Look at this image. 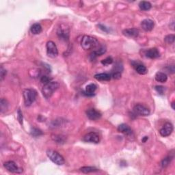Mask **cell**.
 Here are the masks:
<instances>
[{
  "label": "cell",
  "instance_id": "5b68a950",
  "mask_svg": "<svg viewBox=\"0 0 175 175\" xmlns=\"http://www.w3.org/2000/svg\"><path fill=\"white\" fill-rule=\"evenodd\" d=\"M46 49H47V54L49 57L54 58L57 57L58 55V50L56 46V43L53 41H48L46 45Z\"/></svg>",
  "mask_w": 175,
  "mask_h": 175
},
{
  "label": "cell",
  "instance_id": "52a82bcc",
  "mask_svg": "<svg viewBox=\"0 0 175 175\" xmlns=\"http://www.w3.org/2000/svg\"><path fill=\"white\" fill-rule=\"evenodd\" d=\"M83 141L85 142L98 144L100 141V137L97 133L90 132L84 135V137H83Z\"/></svg>",
  "mask_w": 175,
  "mask_h": 175
},
{
  "label": "cell",
  "instance_id": "ffe728a7",
  "mask_svg": "<svg viewBox=\"0 0 175 175\" xmlns=\"http://www.w3.org/2000/svg\"><path fill=\"white\" fill-rule=\"evenodd\" d=\"M151 7H152L151 4L149 2L142 1V2H140V4H139L140 9L143 11H149V10H151Z\"/></svg>",
  "mask_w": 175,
  "mask_h": 175
},
{
  "label": "cell",
  "instance_id": "277c9868",
  "mask_svg": "<svg viewBox=\"0 0 175 175\" xmlns=\"http://www.w3.org/2000/svg\"><path fill=\"white\" fill-rule=\"evenodd\" d=\"M23 95L24 98L25 105L26 107H29L36 100L37 93L33 89H25L23 92Z\"/></svg>",
  "mask_w": 175,
  "mask_h": 175
},
{
  "label": "cell",
  "instance_id": "9a60e30c",
  "mask_svg": "<svg viewBox=\"0 0 175 175\" xmlns=\"http://www.w3.org/2000/svg\"><path fill=\"white\" fill-rule=\"evenodd\" d=\"M145 56L150 59H156L160 56V53L157 48H151L148 49L145 52Z\"/></svg>",
  "mask_w": 175,
  "mask_h": 175
},
{
  "label": "cell",
  "instance_id": "6da1fadb",
  "mask_svg": "<svg viewBox=\"0 0 175 175\" xmlns=\"http://www.w3.org/2000/svg\"><path fill=\"white\" fill-rule=\"evenodd\" d=\"M58 88L59 83L57 82L51 81V82L44 84L43 88H42V94L46 99H48V98H51L54 92H56Z\"/></svg>",
  "mask_w": 175,
  "mask_h": 175
},
{
  "label": "cell",
  "instance_id": "3957f363",
  "mask_svg": "<svg viewBox=\"0 0 175 175\" xmlns=\"http://www.w3.org/2000/svg\"><path fill=\"white\" fill-rule=\"evenodd\" d=\"M47 155L54 164L58 166H62L65 164V159L58 152L53 151V150L49 149L47 151Z\"/></svg>",
  "mask_w": 175,
  "mask_h": 175
},
{
  "label": "cell",
  "instance_id": "e575fe53",
  "mask_svg": "<svg viewBox=\"0 0 175 175\" xmlns=\"http://www.w3.org/2000/svg\"><path fill=\"white\" fill-rule=\"evenodd\" d=\"M171 106H172V109H173V110L175 109V107H174V102H172V103Z\"/></svg>",
  "mask_w": 175,
  "mask_h": 175
},
{
  "label": "cell",
  "instance_id": "30bf717a",
  "mask_svg": "<svg viewBox=\"0 0 175 175\" xmlns=\"http://www.w3.org/2000/svg\"><path fill=\"white\" fill-rule=\"evenodd\" d=\"M172 131H173V125L170 122H166L159 130V134L162 137H167L169 136Z\"/></svg>",
  "mask_w": 175,
  "mask_h": 175
},
{
  "label": "cell",
  "instance_id": "5bb4252c",
  "mask_svg": "<svg viewBox=\"0 0 175 175\" xmlns=\"http://www.w3.org/2000/svg\"><path fill=\"white\" fill-rule=\"evenodd\" d=\"M155 26L154 21L151 19H146L141 22V27L144 31L151 32L152 30Z\"/></svg>",
  "mask_w": 175,
  "mask_h": 175
},
{
  "label": "cell",
  "instance_id": "9c48e42d",
  "mask_svg": "<svg viewBox=\"0 0 175 175\" xmlns=\"http://www.w3.org/2000/svg\"><path fill=\"white\" fill-rule=\"evenodd\" d=\"M57 34L60 39L64 41H68L69 38V29L66 26H60L57 31Z\"/></svg>",
  "mask_w": 175,
  "mask_h": 175
},
{
  "label": "cell",
  "instance_id": "8fae6325",
  "mask_svg": "<svg viewBox=\"0 0 175 175\" xmlns=\"http://www.w3.org/2000/svg\"><path fill=\"white\" fill-rule=\"evenodd\" d=\"M140 31L139 29L136 28H129V29H125L122 31V34L125 36L128 37V38H137L139 35Z\"/></svg>",
  "mask_w": 175,
  "mask_h": 175
},
{
  "label": "cell",
  "instance_id": "4dcf8cb0",
  "mask_svg": "<svg viewBox=\"0 0 175 175\" xmlns=\"http://www.w3.org/2000/svg\"><path fill=\"white\" fill-rule=\"evenodd\" d=\"M6 69H4V68L2 67H1V70H0V78H1V81H3L4 77H6Z\"/></svg>",
  "mask_w": 175,
  "mask_h": 175
},
{
  "label": "cell",
  "instance_id": "7402d4cb",
  "mask_svg": "<svg viewBox=\"0 0 175 175\" xmlns=\"http://www.w3.org/2000/svg\"><path fill=\"white\" fill-rule=\"evenodd\" d=\"M135 71L140 75H145L148 72L146 66L142 65H137L135 66Z\"/></svg>",
  "mask_w": 175,
  "mask_h": 175
},
{
  "label": "cell",
  "instance_id": "ac0fdd59",
  "mask_svg": "<svg viewBox=\"0 0 175 175\" xmlns=\"http://www.w3.org/2000/svg\"><path fill=\"white\" fill-rule=\"evenodd\" d=\"M155 79L157 82L160 83H165L167 82V77L166 73L162 72H157L155 74Z\"/></svg>",
  "mask_w": 175,
  "mask_h": 175
},
{
  "label": "cell",
  "instance_id": "4316f807",
  "mask_svg": "<svg viewBox=\"0 0 175 175\" xmlns=\"http://www.w3.org/2000/svg\"><path fill=\"white\" fill-rule=\"evenodd\" d=\"M175 39V36L174 34H170L165 37V41L166 42L167 44H172L174 43Z\"/></svg>",
  "mask_w": 175,
  "mask_h": 175
},
{
  "label": "cell",
  "instance_id": "f1b7e54d",
  "mask_svg": "<svg viewBox=\"0 0 175 175\" xmlns=\"http://www.w3.org/2000/svg\"><path fill=\"white\" fill-rule=\"evenodd\" d=\"M155 90L157 91V92H158L159 95H164V90H165V88L164 87H163V86H156L155 87Z\"/></svg>",
  "mask_w": 175,
  "mask_h": 175
},
{
  "label": "cell",
  "instance_id": "484cf974",
  "mask_svg": "<svg viewBox=\"0 0 175 175\" xmlns=\"http://www.w3.org/2000/svg\"><path fill=\"white\" fill-rule=\"evenodd\" d=\"M172 159V157L170 156H168L166 157V158H164L163 160H162L161 161V166L162 167H166L170 163L171 160Z\"/></svg>",
  "mask_w": 175,
  "mask_h": 175
},
{
  "label": "cell",
  "instance_id": "cb8c5ba5",
  "mask_svg": "<svg viewBox=\"0 0 175 175\" xmlns=\"http://www.w3.org/2000/svg\"><path fill=\"white\" fill-rule=\"evenodd\" d=\"M8 102L6 99L4 98H2L1 101H0V109H1V113H4V112H6L8 109Z\"/></svg>",
  "mask_w": 175,
  "mask_h": 175
},
{
  "label": "cell",
  "instance_id": "836d02e7",
  "mask_svg": "<svg viewBox=\"0 0 175 175\" xmlns=\"http://www.w3.org/2000/svg\"><path fill=\"white\" fill-rule=\"evenodd\" d=\"M148 139H149V137H148L147 136H145V137H144V138L142 139V142H144H144H146V140H147Z\"/></svg>",
  "mask_w": 175,
  "mask_h": 175
},
{
  "label": "cell",
  "instance_id": "d4e9b609",
  "mask_svg": "<svg viewBox=\"0 0 175 175\" xmlns=\"http://www.w3.org/2000/svg\"><path fill=\"white\" fill-rule=\"evenodd\" d=\"M31 134L34 137H38L43 135V132L41 131V130L37 129V128H32Z\"/></svg>",
  "mask_w": 175,
  "mask_h": 175
},
{
  "label": "cell",
  "instance_id": "2e32d148",
  "mask_svg": "<svg viewBox=\"0 0 175 175\" xmlns=\"http://www.w3.org/2000/svg\"><path fill=\"white\" fill-rule=\"evenodd\" d=\"M106 52V47L105 46H101L98 48L97 50L94 51L93 52L90 53V58L91 60H95V59L97 58L98 56H102L103 54H104Z\"/></svg>",
  "mask_w": 175,
  "mask_h": 175
},
{
  "label": "cell",
  "instance_id": "4fadbf2b",
  "mask_svg": "<svg viewBox=\"0 0 175 175\" xmlns=\"http://www.w3.org/2000/svg\"><path fill=\"white\" fill-rule=\"evenodd\" d=\"M86 116L91 120H97L101 117V114L95 109H90L86 111Z\"/></svg>",
  "mask_w": 175,
  "mask_h": 175
},
{
  "label": "cell",
  "instance_id": "d6986e66",
  "mask_svg": "<svg viewBox=\"0 0 175 175\" xmlns=\"http://www.w3.org/2000/svg\"><path fill=\"white\" fill-rule=\"evenodd\" d=\"M111 77H112V76L108 73H99L95 75V78L96 80L98 81H101V82L110 81L111 80Z\"/></svg>",
  "mask_w": 175,
  "mask_h": 175
},
{
  "label": "cell",
  "instance_id": "1f68e13d",
  "mask_svg": "<svg viewBox=\"0 0 175 175\" xmlns=\"http://www.w3.org/2000/svg\"><path fill=\"white\" fill-rule=\"evenodd\" d=\"M51 79L47 77V76H43V77H41V82L42 83H43L44 84L51 82Z\"/></svg>",
  "mask_w": 175,
  "mask_h": 175
},
{
  "label": "cell",
  "instance_id": "7a4b0ae2",
  "mask_svg": "<svg viewBox=\"0 0 175 175\" xmlns=\"http://www.w3.org/2000/svg\"><path fill=\"white\" fill-rule=\"evenodd\" d=\"M81 46L84 50H90L98 46V41L94 37L85 35L81 41Z\"/></svg>",
  "mask_w": 175,
  "mask_h": 175
},
{
  "label": "cell",
  "instance_id": "d6a6232c",
  "mask_svg": "<svg viewBox=\"0 0 175 175\" xmlns=\"http://www.w3.org/2000/svg\"><path fill=\"white\" fill-rule=\"evenodd\" d=\"M112 77L115 80H119V79L121 78V73L120 72H115L112 74Z\"/></svg>",
  "mask_w": 175,
  "mask_h": 175
},
{
  "label": "cell",
  "instance_id": "7c38bea8",
  "mask_svg": "<svg viewBox=\"0 0 175 175\" xmlns=\"http://www.w3.org/2000/svg\"><path fill=\"white\" fill-rule=\"evenodd\" d=\"M118 131L122 134H125L127 137L134 136V133L131 128L126 124H121L118 127Z\"/></svg>",
  "mask_w": 175,
  "mask_h": 175
},
{
  "label": "cell",
  "instance_id": "e0dca14e",
  "mask_svg": "<svg viewBox=\"0 0 175 175\" xmlns=\"http://www.w3.org/2000/svg\"><path fill=\"white\" fill-rule=\"evenodd\" d=\"M97 86H96L95 83H90V84H88L86 87L85 90V93L86 94V95L89 96V97H92L94 95V93H95V90H97Z\"/></svg>",
  "mask_w": 175,
  "mask_h": 175
},
{
  "label": "cell",
  "instance_id": "f546056e",
  "mask_svg": "<svg viewBox=\"0 0 175 175\" xmlns=\"http://www.w3.org/2000/svg\"><path fill=\"white\" fill-rule=\"evenodd\" d=\"M17 118H18V120L20 122V124H23V114H22L21 109H19L17 111Z\"/></svg>",
  "mask_w": 175,
  "mask_h": 175
},
{
  "label": "cell",
  "instance_id": "44dd1931",
  "mask_svg": "<svg viewBox=\"0 0 175 175\" xmlns=\"http://www.w3.org/2000/svg\"><path fill=\"white\" fill-rule=\"evenodd\" d=\"M30 31L33 34H39L42 32L43 29L39 23H34L31 26Z\"/></svg>",
  "mask_w": 175,
  "mask_h": 175
},
{
  "label": "cell",
  "instance_id": "8992f818",
  "mask_svg": "<svg viewBox=\"0 0 175 175\" xmlns=\"http://www.w3.org/2000/svg\"><path fill=\"white\" fill-rule=\"evenodd\" d=\"M4 166L7 170L12 172V173H21V172H23V169L19 167L15 162L12 161L5 162L4 164Z\"/></svg>",
  "mask_w": 175,
  "mask_h": 175
},
{
  "label": "cell",
  "instance_id": "ba28073f",
  "mask_svg": "<svg viewBox=\"0 0 175 175\" xmlns=\"http://www.w3.org/2000/svg\"><path fill=\"white\" fill-rule=\"evenodd\" d=\"M134 112L136 115L142 116H146L151 113L149 109L141 104L135 105L134 107Z\"/></svg>",
  "mask_w": 175,
  "mask_h": 175
},
{
  "label": "cell",
  "instance_id": "83f0119b",
  "mask_svg": "<svg viewBox=\"0 0 175 175\" xmlns=\"http://www.w3.org/2000/svg\"><path fill=\"white\" fill-rule=\"evenodd\" d=\"M113 62V58L112 57H107L101 61V64L104 66L110 65Z\"/></svg>",
  "mask_w": 175,
  "mask_h": 175
},
{
  "label": "cell",
  "instance_id": "603a6c76",
  "mask_svg": "<svg viewBox=\"0 0 175 175\" xmlns=\"http://www.w3.org/2000/svg\"><path fill=\"white\" fill-rule=\"evenodd\" d=\"M80 171L82 172L83 173L88 174L90 173V172H95L98 171V169L96 168L95 167H91V166H84L80 168Z\"/></svg>",
  "mask_w": 175,
  "mask_h": 175
}]
</instances>
